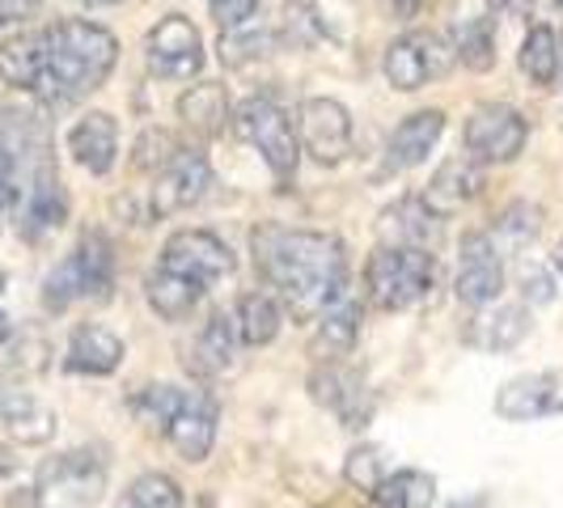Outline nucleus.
<instances>
[{
  "label": "nucleus",
  "instance_id": "4be33fe9",
  "mask_svg": "<svg viewBox=\"0 0 563 508\" xmlns=\"http://www.w3.org/2000/svg\"><path fill=\"white\" fill-rule=\"evenodd\" d=\"M68 153L73 162L89 174H111L114 157H119V123L107 111H89L85 119L73 123L68 132Z\"/></svg>",
  "mask_w": 563,
  "mask_h": 508
},
{
  "label": "nucleus",
  "instance_id": "20e7f679",
  "mask_svg": "<svg viewBox=\"0 0 563 508\" xmlns=\"http://www.w3.org/2000/svg\"><path fill=\"white\" fill-rule=\"evenodd\" d=\"M114 284V251L111 242L93 229L77 242V251L59 263L43 280V306L52 313L68 310L73 301H107Z\"/></svg>",
  "mask_w": 563,
  "mask_h": 508
},
{
  "label": "nucleus",
  "instance_id": "de8ad7c7",
  "mask_svg": "<svg viewBox=\"0 0 563 508\" xmlns=\"http://www.w3.org/2000/svg\"><path fill=\"white\" fill-rule=\"evenodd\" d=\"M551 267H555V272H563V242L555 246V254H551Z\"/></svg>",
  "mask_w": 563,
  "mask_h": 508
},
{
  "label": "nucleus",
  "instance_id": "72a5a7b5",
  "mask_svg": "<svg viewBox=\"0 0 563 508\" xmlns=\"http://www.w3.org/2000/svg\"><path fill=\"white\" fill-rule=\"evenodd\" d=\"M187 390H178V386H144L141 395L132 398V411H136V420L148 428V432H162L166 437L169 420L183 411V402H187Z\"/></svg>",
  "mask_w": 563,
  "mask_h": 508
},
{
  "label": "nucleus",
  "instance_id": "7c9ffc66",
  "mask_svg": "<svg viewBox=\"0 0 563 508\" xmlns=\"http://www.w3.org/2000/svg\"><path fill=\"white\" fill-rule=\"evenodd\" d=\"M233 322H238V339H242L246 347H267L272 339L280 335L284 313H280V306H276V297H267V292H246V297H238Z\"/></svg>",
  "mask_w": 563,
  "mask_h": 508
},
{
  "label": "nucleus",
  "instance_id": "a211bd4d",
  "mask_svg": "<svg viewBox=\"0 0 563 508\" xmlns=\"http://www.w3.org/2000/svg\"><path fill=\"white\" fill-rule=\"evenodd\" d=\"M56 411L43 398L26 395V390H4L0 395V432L13 445H47L56 437Z\"/></svg>",
  "mask_w": 563,
  "mask_h": 508
},
{
  "label": "nucleus",
  "instance_id": "e433bc0d",
  "mask_svg": "<svg viewBox=\"0 0 563 508\" xmlns=\"http://www.w3.org/2000/svg\"><path fill=\"white\" fill-rule=\"evenodd\" d=\"M538 229H542V212L530 208V203H512L505 217L496 221L492 242H496V251H500V246H505V251H521V246H530V242H534Z\"/></svg>",
  "mask_w": 563,
  "mask_h": 508
},
{
  "label": "nucleus",
  "instance_id": "f03ea898",
  "mask_svg": "<svg viewBox=\"0 0 563 508\" xmlns=\"http://www.w3.org/2000/svg\"><path fill=\"white\" fill-rule=\"evenodd\" d=\"M43 43H47V64H43L34 93L52 107L77 102L85 93L102 89L119 64V43L111 30L81 22V18H64L56 26H47Z\"/></svg>",
  "mask_w": 563,
  "mask_h": 508
},
{
  "label": "nucleus",
  "instance_id": "9d476101",
  "mask_svg": "<svg viewBox=\"0 0 563 508\" xmlns=\"http://www.w3.org/2000/svg\"><path fill=\"white\" fill-rule=\"evenodd\" d=\"M310 398L318 407H327L343 428H368L377 407L365 377L343 361H318V368L310 373Z\"/></svg>",
  "mask_w": 563,
  "mask_h": 508
},
{
  "label": "nucleus",
  "instance_id": "b1692460",
  "mask_svg": "<svg viewBox=\"0 0 563 508\" xmlns=\"http://www.w3.org/2000/svg\"><path fill=\"white\" fill-rule=\"evenodd\" d=\"M377 229H382V242H390V246H423V251H432L437 238H441V217L420 196H411L398 199L395 208H386Z\"/></svg>",
  "mask_w": 563,
  "mask_h": 508
},
{
  "label": "nucleus",
  "instance_id": "1a4fd4ad",
  "mask_svg": "<svg viewBox=\"0 0 563 508\" xmlns=\"http://www.w3.org/2000/svg\"><path fill=\"white\" fill-rule=\"evenodd\" d=\"M297 141L318 166H339L352 153V114L335 98H306L297 107Z\"/></svg>",
  "mask_w": 563,
  "mask_h": 508
},
{
  "label": "nucleus",
  "instance_id": "bb28decb",
  "mask_svg": "<svg viewBox=\"0 0 563 508\" xmlns=\"http://www.w3.org/2000/svg\"><path fill=\"white\" fill-rule=\"evenodd\" d=\"M208 288L191 276H183V272H169L157 263V272H148L144 276V297H148V306L157 318H166V322H183L187 313L199 306V297H203Z\"/></svg>",
  "mask_w": 563,
  "mask_h": 508
},
{
  "label": "nucleus",
  "instance_id": "ea45409f",
  "mask_svg": "<svg viewBox=\"0 0 563 508\" xmlns=\"http://www.w3.org/2000/svg\"><path fill=\"white\" fill-rule=\"evenodd\" d=\"M208 9H212V18L221 22V30H233V26H246L254 18V9H258V0H208Z\"/></svg>",
  "mask_w": 563,
  "mask_h": 508
},
{
  "label": "nucleus",
  "instance_id": "49530a36",
  "mask_svg": "<svg viewBox=\"0 0 563 508\" xmlns=\"http://www.w3.org/2000/svg\"><path fill=\"white\" fill-rule=\"evenodd\" d=\"M4 475H13V457H9V450H0V479Z\"/></svg>",
  "mask_w": 563,
  "mask_h": 508
},
{
  "label": "nucleus",
  "instance_id": "393cba45",
  "mask_svg": "<svg viewBox=\"0 0 563 508\" xmlns=\"http://www.w3.org/2000/svg\"><path fill=\"white\" fill-rule=\"evenodd\" d=\"M483 310H487V306H483ZM530 327H534L530 306H496V310L471 318L466 343L479 347V352H512L521 339L530 335Z\"/></svg>",
  "mask_w": 563,
  "mask_h": 508
},
{
  "label": "nucleus",
  "instance_id": "dca6fc26",
  "mask_svg": "<svg viewBox=\"0 0 563 508\" xmlns=\"http://www.w3.org/2000/svg\"><path fill=\"white\" fill-rule=\"evenodd\" d=\"M64 221H68V196H64V187H59L52 162L30 169L26 203H22V233H26L30 242H43V238L56 233Z\"/></svg>",
  "mask_w": 563,
  "mask_h": 508
},
{
  "label": "nucleus",
  "instance_id": "ddd939ff",
  "mask_svg": "<svg viewBox=\"0 0 563 508\" xmlns=\"http://www.w3.org/2000/svg\"><path fill=\"white\" fill-rule=\"evenodd\" d=\"M212 187V166L203 153L191 148H178L174 162L162 174H153V191H148V221L153 217H174V212H187L196 208L199 199L208 196Z\"/></svg>",
  "mask_w": 563,
  "mask_h": 508
},
{
  "label": "nucleus",
  "instance_id": "f704fd0d",
  "mask_svg": "<svg viewBox=\"0 0 563 508\" xmlns=\"http://www.w3.org/2000/svg\"><path fill=\"white\" fill-rule=\"evenodd\" d=\"M119 508H183V487L162 471H148L141 479H132Z\"/></svg>",
  "mask_w": 563,
  "mask_h": 508
},
{
  "label": "nucleus",
  "instance_id": "09e8293b",
  "mask_svg": "<svg viewBox=\"0 0 563 508\" xmlns=\"http://www.w3.org/2000/svg\"><path fill=\"white\" fill-rule=\"evenodd\" d=\"M81 4H89V9H102V4H119V0H81Z\"/></svg>",
  "mask_w": 563,
  "mask_h": 508
},
{
  "label": "nucleus",
  "instance_id": "6e6552de",
  "mask_svg": "<svg viewBox=\"0 0 563 508\" xmlns=\"http://www.w3.org/2000/svg\"><path fill=\"white\" fill-rule=\"evenodd\" d=\"M466 157L479 162V166H505V162H517L526 153V141H530V123L512 107H500V102H487L479 111L466 119Z\"/></svg>",
  "mask_w": 563,
  "mask_h": 508
},
{
  "label": "nucleus",
  "instance_id": "473e14b6",
  "mask_svg": "<svg viewBox=\"0 0 563 508\" xmlns=\"http://www.w3.org/2000/svg\"><path fill=\"white\" fill-rule=\"evenodd\" d=\"M453 47H457V59L471 73H492L496 68V30L487 18H462L453 26Z\"/></svg>",
  "mask_w": 563,
  "mask_h": 508
},
{
  "label": "nucleus",
  "instance_id": "f3484780",
  "mask_svg": "<svg viewBox=\"0 0 563 508\" xmlns=\"http://www.w3.org/2000/svg\"><path fill=\"white\" fill-rule=\"evenodd\" d=\"M217 402L208 395H191L183 402V411L169 420L166 428V441L174 445V453L183 462H203L212 445H217Z\"/></svg>",
  "mask_w": 563,
  "mask_h": 508
},
{
  "label": "nucleus",
  "instance_id": "2eb2a0df",
  "mask_svg": "<svg viewBox=\"0 0 563 508\" xmlns=\"http://www.w3.org/2000/svg\"><path fill=\"white\" fill-rule=\"evenodd\" d=\"M496 416L505 423H530L563 416V368L521 373L496 390Z\"/></svg>",
  "mask_w": 563,
  "mask_h": 508
},
{
  "label": "nucleus",
  "instance_id": "9b49d317",
  "mask_svg": "<svg viewBox=\"0 0 563 508\" xmlns=\"http://www.w3.org/2000/svg\"><path fill=\"white\" fill-rule=\"evenodd\" d=\"M144 59L166 81H191L203 68V38H199V30L183 13H169V18H162L157 26L148 30Z\"/></svg>",
  "mask_w": 563,
  "mask_h": 508
},
{
  "label": "nucleus",
  "instance_id": "79ce46f5",
  "mask_svg": "<svg viewBox=\"0 0 563 508\" xmlns=\"http://www.w3.org/2000/svg\"><path fill=\"white\" fill-rule=\"evenodd\" d=\"M526 297H530V301H534V306H547V301H551V297H555V292H551V280H547V276H526Z\"/></svg>",
  "mask_w": 563,
  "mask_h": 508
},
{
  "label": "nucleus",
  "instance_id": "39448f33",
  "mask_svg": "<svg viewBox=\"0 0 563 508\" xmlns=\"http://www.w3.org/2000/svg\"><path fill=\"white\" fill-rule=\"evenodd\" d=\"M107 492V462L93 450H68L38 466L34 505L38 508H93Z\"/></svg>",
  "mask_w": 563,
  "mask_h": 508
},
{
  "label": "nucleus",
  "instance_id": "8fccbe9b",
  "mask_svg": "<svg viewBox=\"0 0 563 508\" xmlns=\"http://www.w3.org/2000/svg\"><path fill=\"white\" fill-rule=\"evenodd\" d=\"M560 4H563V0H560Z\"/></svg>",
  "mask_w": 563,
  "mask_h": 508
},
{
  "label": "nucleus",
  "instance_id": "2f4dec72",
  "mask_svg": "<svg viewBox=\"0 0 563 508\" xmlns=\"http://www.w3.org/2000/svg\"><path fill=\"white\" fill-rule=\"evenodd\" d=\"M521 73L534 85H555V77H560V30L530 26L526 43H521Z\"/></svg>",
  "mask_w": 563,
  "mask_h": 508
},
{
  "label": "nucleus",
  "instance_id": "5701e85b",
  "mask_svg": "<svg viewBox=\"0 0 563 508\" xmlns=\"http://www.w3.org/2000/svg\"><path fill=\"white\" fill-rule=\"evenodd\" d=\"M441 132H445V111L407 114L390 132V141H386V169H411L428 162V153L437 148Z\"/></svg>",
  "mask_w": 563,
  "mask_h": 508
},
{
  "label": "nucleus",
  "instance_id": "aec40b11",
  "mask_svg": "<svg viewBox=\"0 0 563 508\" xmlns=\"http://www.w3.org/2000/svg\"><path fill=\"white\" fill-rule=\"evenodd\" d=\"M119 365H123V339L114 335L111 327L85 322V327L73 331L68 352H64V368H68V373H81V377H111Z\"/></svg>",
  "mask_w": 563,
  "mask_h": 508
},
{
  "label": "nucleus",
  "instance_id": "a878e982",
  "mask_svg": "<svg viewBox=\"0 0 563 508\" xmlns=\"http://www.w3.org/2000/svg\"><path fill=\"white\" fill-rule=\"evenodd\" d=\"M178 119H183V128H187L191 136H199V141H217L229 123L225 85H217V81L191 85V89L178 98Z\"/></svg>",
  "mask_w": 563,
  "mask_h": 508
},
{
  "label": "nucleus",
  "instance_id": "37998d69",
  "mask_svg": "<svg viewBox=\"0 0 563 508\" xmlns=\"http://www.w3.org/2000/svg\"><path fill=\"white\" fill-rule=\"evenodd\" d=\"M492 9H500V13H508V18H530L534 0H492Z\"/></svg>",
  "mask_w": 563,
  "mask_h": 508
},
{
  "label": "nucleus",
  "instance_id": "c9c22d12",
  "mask_svg": "<svg viewBox=\"0 0 563 508\" xmlns=\"http://www.w3.org/2000/svg\"><path fill=\"white\" fill-rule=\"evenodd\" d=\"M280 43V34H272V30H242L233 26L221 34V64L229 68H242V64H251V59H263L272 47Z\"/></svg>",
  "mask_w": 563,
  "mask_h": 508
},
{
  "label": "nucleus",
  "instance_id": "6ab92c4d",
  "mask_svg": "<svg viewBox=\"0 0 563 508\" xmlns=\"http://www.w3.org/2000/svg\"><path fill=\"white\" fill-rule=\"evenodd\" d=\"M238 343H242V339H238L233 313L217 310L203 322V331L196 335V343H191L187 368H196V377H203V382L225 377V373H233V365H238Z\"/></svg>",
  "mask_w": 563,
  "mask_h": 508
},
{
  "label": "nucleus",
  "instance_id": "7ed1b4c3",
  "mask_svg": "<svg viewBox=\"0 0 563 508\" xmlns=\"http://www.w3.org/2000/svg\"><path fill=\"white\" fill-rule=\"evenodd\" d=\"M437 284V258L423 246L382 242L365 263V292L377 310H407L423 301Z\"/></svg>",
  "mask_w": 563,
  "mask_h": 508
},
{
  "label": "nucleus",
  "instance_id": "58836bf2",
  "mask_svg": "<svg viewBox=\"0 0 563 508\" xmlns=\"http://www.w3.org/2000/svg\"><path fill=\"white\" fill-rule=\"evenodd\" d=\"M343 479L352 483L356 492H373L377 483L386 479V462H382V450H377V445H361V450L347 453V462H343Z\"/></svg>",
  "mask_w": 563,
  "mask_h": 508
},
{
  "label": "nucleus",
  "instance_id": "4468645a",
  "mask_svg": "<svg viewBox=\"0 0 563 508\" xmlns=\"http://www.w3.org/2000/svg\"><path fill=\"white\" fill-rule=\"evenodd\" d=\"M453 292H457V301L471 306V310L496 306V297L505 292V263H500V251H496L492 233H466V238H462Z\"/></svg>",
  "mask_w": 563,
  "mask_h": 508
},
{
  "label": "nucleus",
  "instance_id": "4c0bfd02",
  "mask_svg": "<svg viewBox=\"0 0 563 508\" xmlns=\"http://www.w3.org/2000/svg\"><path fill=\"white\" fill-rule=\"evenodd\" d=\"M174 153H178V141H174L169 128H144L132 144V169L136 174H162L174 162Z\"/></svg>",
  "mask_w": 563,
  "mask_h": 508
},
{
  "label": "nucleus",
  "instance_id": "412c9836",
  "mask_svg": "<svg viewBox=\"0 0 563 508\" xmlns=\"http://www.w3.org/2000/svg\"><path fill=\"white\" fill-rule=\"evenodd\" d=\"M479 191H483L479 162H471V157H450L445 166L428 178V187H423L420 199L445 221V217H453V212H462Z\"/></svg>",
  "mask_w": 563,
  "mask_h": 508
},
{
  "label": "nucleus",
  "instance_id": "423d86ee",
  "mask_svg": "<svg viewBox=\"0 0 563 508\" xmlns=\"http://www.w3.org/2000/svg\"><path fill=\"white\" fill-rule=\"evenodd\" d=\"M233 128H238V136L251 144V148H258V157L276 174V183H292L297 162H301V141H297L292 119L272 98L242 102L238 114H233Z\"/></svg>",
  "mask_w": 563,
  "mask_h": 508
},
{
  "label": "nucleus",
  "instance_id": "c03bdc74",
  "mask_svg": "<svg viewBox=\"0 0 563 508\" xmlns=\"http://www.w3.org/2000/svg\"><path fill=\"white\" fill-rule=\"evenodd\" d=\"M13 169H18L13 148H9V141H4V132H0V183H13Z\"/></svg>",
  "mask_w": 563,
  "mask_h": 508
},
{
  "label": "nucleus",
  "instance_id": "a18cd8bd",
  "mask_svg": "<svg viewBox=\"0 0 563 508\" xmlns=\"http://www.w3.org/2000/svg\"><path fill=\"white\" fill-rule=\"evenodd\" d=\"M390 9H395L402 22H407V18H416V13H420L423 0H390Z\"/></svg>",
  "mask_w": 563,
  "mask_h": 508
},
{
  "label": "nucleus",
  "instance_id": "f8f14e48",
  "mask_svg": "<svg viewBox=\"0 0 563 508\" xmlns=\"http://www.w3.org/2000/svg\"><path fill=\"white\" fill-rule=\"evenodd\" d=\"M162 267L183 272V276H191V280L208 288V284L233 276L238 258H233V251L217 233H208V229H178V233H169L166 246H162Z\"/></svg>",
  "mask_w": 563,
  "mask_h": 508
},
{
  "label": "nucleus",
  "instance_id": "c756f323",
  "mask_svg": "<svg viewBox=\"0 0 563 508\" xmlns=\"http://www.w3.org/2000/svg\"><path fill=\"white\" fill-rule=\"evenodd\" d=\"M368 496L377 508H432L437 505V479L428 471H386V479Z\"/></svg>",
  "mask_w": 563,
  "mask_h": 508
},
{
  "label": "nucleus",
  "instance_id": "c85d7f7f",
  "mask_svg": "<svg viewBox=\"0 0 563 508\" xmlns=\"http://www.w3.org/2000/svg\"><path fill=\"white\" fill-rule=\"evenodd\" d=\"M356 339H361V306L343 292L339 301H331L327 310L318 313L313 352H327V356H318V361H339V356H347V352L356 347Z\"/></svg>",
  "mask_w": 563,
  "mask_h": 508
},
{
  "label": "nucleus",
  "instance_id": "a19ab883",
  "mask_svg": "<svg viewBox=\"0 0 563 508\" xmlns=\"http://www.w3.org/2000/svg\"><path fill=\"white\" fill-rule=\"evenodd\" d=\"M43 0H0V30L13 26V22H26L30 13H38Z\"/></svg>",
  "mask_w": 563,
  "mask_h": 508
},
{
  "label": "nucleus",
  "instance_id": "cd10ccee",
  "mask_svg": "<svg viewBox=\"0 0 563 508\" xmlns=\"http://www.w3.org/2000/svg\"><path fill=\"white\" fill-rule=\"evenodd\" d=\"M43 64H47V43H43V30H26V34H13L9 43H0V81L13 85V89H30L43 77Z\"/></svg>",
  "mask_w": 563,
  "mask_h": 508
},
{
  "label": "nucleus",
  "instance_id": "0eeeda50",
  "mask_svg": "<svg viewBox=\"0 0 563 508\" xmlns=\"http://www.w3.org/2000/svg\"><path fill=\"white\" fill-rule=\"evenodd\" d=\"M453 64H457L453 38L437 34V30H411V34H402V38L390 43L382 68H386V81L395 85V89L416 93L420 85L453 73Z\"/></svg>",
  "mask_w": 563,
  "mask_h": 508
},
{
  "label": "nucleus",
  "instance_id": "f257e3e1",
  "mask_svg": "<svg viewBox=\"0 0 563 508\" xmlns=\"http://www.w3.org/2000/svg\"><path fill=\"white\" fill-rule=\"evenodd\" d=\"M251 251L258 276L280 292L292 318H318L347 292V251L335 233L258 225Z\"/></svg>",
  "mask_w": 563,
  "mask_h": 508
}]
</instances>
